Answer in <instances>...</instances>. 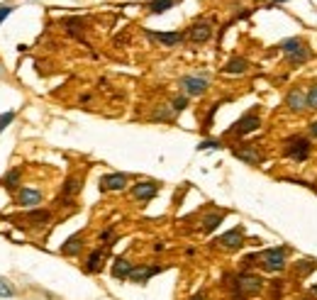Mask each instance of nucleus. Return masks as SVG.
Returning <instances> with one entry per match:
<instances>
[{
    "instance_id": "nucleus-15",
    "label": "nucleus",
    "mask_w": 317,
    "mask_h": 300,
    "mask_svg": "<svg viewBox=\"0 0 317 300\" xmlns=\"http://www.w3.org/2000/svg\"><path fill=\"white\" fill-rule=\"evenodd\" d=\"M249 59H244V56H232L230 61L222 66V73H230V76H239V73H247L249 71Z\"/></svg>"
},
{
    "instance_id": "nucleus-22",
    "label": "nucleus",
    "mask_w": 317,
    "mask_h": 300,
    "mask_svg": "<svg viewBox=\"0 0 317 300\" xmlns=\"http://www.w3.org/2000/svg\"><path fill=\"white\" fill-rule=\"evenodd\" d=\"M222 220H225V215H222V212H212V215H205V217H203V224H200V230H203L205 234H210L212 230H217Z\"/></svg>"
},
{
    "instance_id": "nucleus-14",
    "label": "nucleus",
    "mask_w": 317,
    "mask_h": 300,
    "mask_svg": "<svg viewBox=\"0 0 317 300\" xmlns=\"http://www.w3.org/2000/svg\"><path fill=\"white\" fill-rule=\"evenodd\" d=\"M285 105H288L293 112H303L307 108V93L303 88L288 90V95H285Z\"/></svg>"
},
{
    "instance_id": "nucleus-5",
    "label": "nucleus",
    "mask_w": 317,
    "mask_h": 300,
    "mask_svg": "<svg viewBox=\"0 0 317 300\" xmlns=\"http://www.w3.org/2000/svg\"><path fill=\"white\" fill-rule=\"evenodd\" d=\"M210 37H212V22L210 20H198L196 24H190V30L186 32V39L193 42V44L210 42Z\"/></svg>"
},
{
    "instance_id": "nucleus-10",
    "label": "nucleus",
    "mask_w": 317,
    "mask_h": 300,
    "mask_svg": "<svg viewBox=\"0 0 317 300\" xmlns=\"http://www.w3.org/2000/svg\"><path fill=\"white\" fill-rule=\"evenodd\" d=\"M130 176L127 173H105L100 178V190L103 193H110V190H125Z\"/></svg>"
},
{
    "instance_id": "nucleus-19",
    "label": "nucleus",
    "mask_w": 317,
    "mask_h": 300,
    "mask_svg": "<svg viewBox=\"0 0 317 300\" xmlns=\"http://www.w3.org/2000/svg\"><path fill=\"white\" fill-rule=\"evenodd\" d=\"M81 249H83V234L78 232V234H74V237H68L64 244H61V254L76 256V254H81Z\"/></svg>"
},
{
    "instance_id": "nucleus-23",
    "label": "nucleus",
    "mask_w": 317,
    "mask_h": 300,
    "mask_svg": "<svg viewBox=\"0 0 317 300\" xmlns=\"http://www.w3.org/2000/svg\"><path fill=\"white\" fill-rule=\"evenodd\" d=\"M178 0H149L147 3V10L152 12V15H161V12H166V10H171Z\"/></svg>"
},
{
    "instance_id": "nucleus-4",
    "label": "nucleus",
    "mask_w": 317,
    "mask_h": 300,
    "mask_svg": "<svg viewBox=\"0 0 317 300\" xmlns=\"http://www.w3.org/2000/svg\"><path fill=\"white\" fill-rule=\"evenodd\" d=\"M261 127V120H259V115L256 112H247L244 117H239L237 122L232 124L230 130H227V134H237V137H244V134L249 132H256Z\"/></svg>"
},
{
    "instance_id": "nucleus-21",
    "label": "nucleus",
    "mask_w": 317,
    "mask_h": 300,
    "mask_svg": "<svg viewBox=\"0 0 317 300\" xmlns=\"http://www.w3.org/2000/svg\"><path fill=\"white\" fill-rule=\"evenodd\" d=\"M78 190H81V178L78 176H68L61 186V198H74Z\"/></svg>"
},
{
    "instance_id": "nucleus-40",
    "label": "nucleus",
    "mask_w": 317,
    "mask_h": 300,
    "mask_svg": "<svg viewBox=\"0 0 317 300\" xmlns=\"http://www.w3.org/2000/svg\"><path fill=\"white\" fill-rule=\"evenodd\" d=\"M274 3H285V0H274Z\"/></svg>"
},
{
    "instance_id": "nucleus-6",
    "label": "nucleus",
    "mask_w": 317,
    "mask_h": 300,
    "mask_svg": "<svg viewBox=\"0 0 317 300\" xmlns=\"http://www.w3.org/2000/svg\"><path fill=\"white\" fill-rule=\"evenodd\" d=\"M210 81L208 76H183L181 78V88L186 93L188 98H193V95H203L205 90H208Z\"/></svg>"
},
{
    "instance_id": "nucleus-33",
    "label": "nucleus",
    "mask_w": 317,
    "mask_h": 300,
    "mask_svg": "<svg viewBox=\"0 0 317 300\" xmlns=\"http://www.w3.org/2000/svg\"><path fill=\"white\" fill-rule=\"evenodd\" d=\"M203 149H222V144L215 142V139H203V142L198 144V152H203Z\"/></svg>"
},
{
    "instance_id": "nucleus-16",
    "label": "nucleus",
    "mask_w": 317,
    "mask_h": 300,
    "mask_svg": "<svg viewBox=\"0 0 317 300\" xmlns=\"http://www.w3.org/2000/svg\"><path fill=\"white\" fill-rule=\"evenodd\" d=\"M105 256H108V246L93 249V252L88 254V261H86V271H88V273H98L100 268H103V261H105Z\"/></svg>"
},
{
    "instance_id": "nucleus-2",
    "label": "nucleus",
    "mask_w": 317,
    "mask_h": 300,
    "mask_svg": "<svg viewBox=\"0 0 317 300\" xmlns=\"http://www.w3.org/2000/svg\"><path fill=\"white\" fill-rule=\"evenodd\" d=\"M283 154L293 161H305L307 156L312 154V144L307 137H300V134H293L285 139V146H283Z\"/></svg>"
},
{
    "instance_id": "nucleus-35",
    "label": "nucleus",
    "mask_w": 317,
    "mask_h": 300,
    "mask_svg": "<svg viewBox=\"0 0 317 300\" xmlns=\"http://www.w3.org/2000/svg\"><path fill=\"white\" fill-rule=\"evenodd\" d=\"M271 290H274V300H278L281 298V290H283V283H281V281H274V283H271Z\"/></svg>"
},
{
    "instance_id": "nucleus-18",
    "label": "nucleus",
    "mask_w": 317,
    "mask_h": 300,
    "mask_svg": "<svg viewBox=\"0 0 317 300\" xmlns=\"http://www.w3.org/2000/svg\"><path fill=\"white\" fill-rule=\"evenodd\" d=\"M130 271H132L130 259L117 256V259L112 261V278H117V281H127V278H130Z\"/></svg>"
},
{
    "instance_id": "nucleus-13",
    "label": "nucleus",
    "mask_w": 317,
    "mask_h": 300,
    "mask_svg": "<svg viewBox=\"0 0 317 300\" xmlns=\"http://www.w3.org/2000/svg\"><path fill=\"white\" fill-rule=\"evenodd\" d=\"M164 268L161 266H132V271H130V278L127 281H132V283H147L152 276H156V273H161Z\"/></svg>"
},
{
    "instance_id": "nucleus-41",
    "label": "nucleus",
    "mask_w": 317,
    "mask_h": 300,
    "mask_svg": "<svg viewBox=\"0 0 317 300\" xmlns=\"http://www.w3.org/2000/svg\"><path fill=\"white\" fill-rule=\"evenodd\" d=\"M303 300H307V298H303Z\"/></svg>"
},
{
    "instance_id": "nucleus-27",
    "label": "nucleus",
    "mask_w": 317,
    "mask_h": 300,
    "mask_svg": "<svg viewBox=\"0 0 317 300\" xmlns=\"http://www.w3.org/2000/svg\"><path fill=\"white\" fill-rule=\"evenodd\" d=\"M188 100H190V98H188L186 93H183V95H178V98H174V103H171V110H174V112H183L188 108Z\"/></svg>"
},
{
    "instance_id": "nucleus-39",
    "label": "nucleus",
    "mask_w": 317,
    "mask_h": 300,
    "mask_svg": "<svg viewBox=\"0 0 317 300\" xmlns=\"http://www.w3.org/2000/svg\"><path fill=\"white\" fill-rule=\"evenodd\" d=\"M3 73H5V71H3V66H0V76H3Z\"/></svg>"
},
{
    "instance_id": "nucleus-30",
    "label": "nucleus",
    "mask_w": 317,
    "mask_h": 300,
    "mask_svg": "<svg viewBox=\"0 0 317 300\" xmlns=\"http://www.w3.org/2000/svg\"><path fill=\"white\" fill-rule=\"evenodd\" d=\"M307 108L317 110V83L315 86H310V90H307Z\"/></svg>"
},
{
    "instance_id": "nucleus-25",
    "label": "nucleus",
    "mask_w": 317,
    "mask_h": 300,
    "mask_svg": "<svg viewBox=\"0 0 317 300\" xmlns=\"http://www.w3.org/2000/svg\"><path fill=\"white\" fill-rule=\"evenodd\" d=\"M174 117H176V112L171 110V105H168V108H159V110L152 115V120H156V122H161V120L168 122V120H174Z\"/></svg>"
},
{
    "instance_id": "nucleus-9",
    "label": "nucleus",
    "mask_w": 317,
    "mask_h": 300,
    "mask_svg": "<svg viewBox=\"0 0 317 300\" xmlns=\"http://www.w3.org/2000/svg\"><path fill=\"white\" fill-rule=\"evenodd\" d=\"M232 154L237 156L239 161H244V164H252V166H259V164H261V152H259L254 144L234 146V149H232Z\"/></svg>"
},
{
    "instance_id": "nucleus-20",
    "label": "nucleus",
    "mask_w": 317,
    "mask_h": 300,
    "mask_svg": "<svg viewBox=\"0 0 317 300\" xmlns=\"http://www.w3.org/2000/svg\"><path fill=\"white\" fill-rule=\"evenodd\" d=\"M278 49H281L285 56H293V54H298L300 49H305V44H303L300 37H290V39H283V42L278 44Z\"/></svg>"
},
{
    "instance_id": "nucleus-11",
    "label": "nucleus",
    "mask_w": 317,
    "mask_h": 300,
    "mask_svg": "<svg viewBox=\"0 0 317 300\" xmlns=\"http://www.w3.org/2000/svg\"><path fill=\"white\" fill-rule=\"evenodd\" d=\"M149 39H156L159 44L164 46H178L186 42V34L183 32H147Z\"/></svg>"
},
{
    "instance_id": "nucleus-26",
    "label": "nucleus",
    "mask_w": 317,
    "mask_h": 300,
    "mask_svg": "<svg viewBox=\"0 0 317 300\" xmlns=\"http://www.w3.org/2000/svg\"><path fill=\"white\" fill-rule=\"evenodd\" d=\"M315 271V259H300L298 261V273L305 276V273H312Z\"/></svg>"
},
{
    "instance_id": "nucleus-34",
    "label": "nucleus",
    "mask_w": 317,
    "mask_h": 300,
    "mask_svg": "<svg viewBox=\"0 0 317 300\" xmlns=\"http://www.w3.org/2000/svg\"><path fill=\"white\" fill-rule=\"evenodd\" d=\"M110 239H112V227H108V230H103V232H100V242H108V246L115 244V242H110Z\"/></svg>"
},
{
    "instance_id": "nucleus-17",
    "label": "nucleus",
    "mask_w": 317,
    "mask_h": 300,
    "mask_svg": "<svg viewBox=\"0 0 317 300\" xmlns=\"http://www.w3.org/2000/svg\"><path fill=\"white\" fill-rule=\"evenodd\" d=\"M25 220L34 227H44V224L52 222V210H44V208H32V210L25 215Z\"/></svg>"
},
{
    "instance_id": "nucleus-1",
    "label": "nucleus",
    "mask_w": 317,
    "mask_h": 300,
    "mask_svg": "<svg viewBox=\"0 0 317 300\" xmlns=\"http://www.w3.org/2000/svg\"><path fill=\"white\" fill-rule=\"evenodd\" d=\"M263 288V278L256 276V273H249V271H241L239 276L234 278V293H239L241 298H254L259 295Z\"/></svg>"
},
{
    "instance_id": "nucleus-31",
    "label": "nucleus",
    "mask_w": 317,
    "mask_h": 300,
    "mask_svg": "<svg viewBox=\"0 0 317 300\" xmlns=\"http://www.w3.org/2000/svg\"><path fill=\"white\" fill-rule=\"evenodd\" d=\"M261 261V254H247L244 259H241V266L244 268H252L254 264H259Z\"/></svg>"
},
{
    "instance_id": "nucleus-3",
    "label": "nucleus",
    "mask_w": 317,
    "mask_h": 300,
    "mask_svg": "<svg viewBox=\"0 0 317 300\" xmlns=\"http://www.w3.org/2000/svg\"><path fill=\"white\" fill-rule=\"evenodd\" d=\"M285 261H288V249L285 246H271V249H266L261 254V264L263 271H269V273H278V271H283L285 268Z\"/></svg>"
},
{
    "instance_id": "nucleus-32",
    "label": "nucleus",
    "mask_w": 317,
    "mask_h": 300,
    "mask_svg": "<svg viewBox=\"0 0 317 300\" xmlns=\"http://www.w3.org/2000/svg\"><path fill=\"white\" fill-rule=\"evenodd\" d=\"M12 10H15V5H10V3H3V5H0V24L8 20V15H12Z\"/></svg>"
},
{
    "instance_id": "nucleus-38",
    "label": "nucleus",
    "mask_w": 317,
    "mask_h": 300,
    "mask_svg": "<svg viewBox=\"0 0 317 300\" xmlns=\"http://www.w3.org/2000/svg\"><path fill=\"white\" fill-rule=\"evenodd\" d=\"M312 293H315V295H317V283H315V286H312Z\"/></svg>"
},
{
    "instance_id": "nucleus-24",
    "label": "nucleus",
    "mask_w": 317,
    "mask_h": 300,
    "mask_svg": "<svg viewBox=\"0 0 317 300\" xmlns=\"http://www.w3.org/2000/svg\"><path fill=\"white\" fill-rule=\"evenodd\" d=\"M20 176H22L20 168H12L10 173H5V178H3V186H5V188H15V186L20 183Z\"/></svg>"
},
{
    "instance_id": "nucleus-7",
    "label": "nucleus",
    "mask_w": 317,
    "mask_h": 300,
    "mask_svg": "<svg viewBox=\"0 0 317 300\" xmlns=\"http://www.w3.org/2000/svg\"><path fill=\"white\" fill-rule=\"evenodd\" d=\"M156 193H159V183H156V181H139V183L132 186V198L139 200V203L152 200Z\"/></svg>"
},
{
    "instance_id": "nucleus-8",
    "label": "nucleus",
    "mask_w": 317,
    "mask_h": 300,
    "mask_svg": "<svg viewBox=\"0 0 317 300\" xmlns=\"http://www.w3.org/2000/svg\"><path fill=\"white\" fill-rule=\"evenodd\" d=\"M215 242H217V246H222V249L234 252V249H239V246L244 244V230H241V227H234L230 232H225L222 237H217Z\"/></svg>"
},
{
    "instance_id": "nucleus-37",
    "label": "nucleus",
    "mask_w": 317,
    "mask_h": 300,
    "mask_svg": "<svg viewBox=\"0 0 317 300\" xmlns=\"http://www.w3.org/2000/svg\"><path fill=\"white\" fill-rule=\"evenodd\" d=\"M310 134H312V137H315V139H317V120H315V122H312V124H310Z\"/></svg>"
},
{
    "instance_id": "nucleus-12",
    "label": "nucleus",
    "mask_w": 317,
    "mask_h": 300,
    "mask_svg": "<svg viewBox=\"0 0 317 300\" xmlns=\"http://www.w3.org/2000/svg\"><path fill=\"white\" fill-rule=\"evenodd\" d=\"M39 203H42V193H39V190L27 188V186L17 190V205H20V208H30V210H32Z\"/></svg>"
},
{
    "instance_id": "nucleus-28",
    "label": "nucleus",
    "mask_w": 317,
    "mask_h": 300,
    "mask_svg": "<svg viewBox=\"0 0 317 300\" xmlns=\"http://www.w3.org/2000/svg\"><path fill=\"white\" fill-rule=\"evenodd\" d=\"M12 295H15V288L5 278H0V298H12Z\"/></svg>"
},
{
    "instance_id": "nucleus-36",
    "label": "nucleus",
    "mask_w": 317,
    "mask_h": 300,
    "mask_svg": "<svg viewBox=\"0 0 317 300\" xmlns=\"http://www.w3.org/2000/svg\"><path fill=\"white\" fill-rule=\"evenodd\" d=\"M188 300H208V295H205V290H200V293H196L193 298H188Z\"/></svg>"
},
{
    "instance_id": "nucleus-29",
    "label": "nucleus",
    "mask_w": 317,
    "mask_h": 300,
    "mask_svg": "<svg viewBox=\"0 0 317 300\" xmlns=\"http://www.w3.org/2000/svg\"><path fill=\"white\" fill-rule=\"evenodd\" d=\"M12 120H15V110H8V112H3V115H0V134L5 132V127H8Z\"/></svg>"
}]
</instances>
